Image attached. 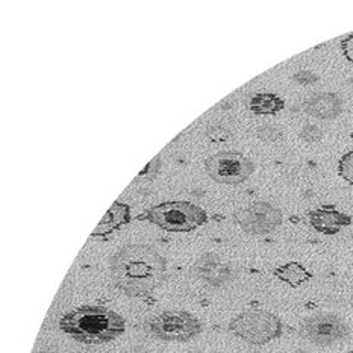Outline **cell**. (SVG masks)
Listing matches in <instances>:
<instances>
[{"instance_id": "4fadbf2b", "label": "cell", "mask_w": 353, "mask_h": 353, "mask_svg": "<svg viewBox=\"0 0 353 353\" xmlns=\"http://www.w3.org/2000/svg\"><path fill=\"white\" fill-rule=\"evenodd\" d=\"M273 274L279 281L290 285L291 288L301 287L303 283L312 279V273L308 270V268L301 263H296V261H290L287 264L276 267L273 270Z\"/></svg>"}, {"instance_id": "2e32d148", "label": "cell", "mask_w": 353, "mask_h": 353, "mask_svg": "<svg viewBox=\"0 0 353 353\" xmlns=\"http://www.w3.org/2000/svg\"><path fill=\"white\" fill-rule=\"evenodd\" d=\"M321 137H323V130L312 123L305 125L301 130V138L306 143H317L321 140Z\"/></svg>"}, {"instance_id": "8992f818", "label": "cell", "mask_w": 353, "mask_h": 353, "mask_svg": "<svg viewBox=\"0 0 353 353\" xmlns=\"http://www.w3.org/2000/svg\"><path fill=\"white\" fill-rule=\"evenodd\" d=\"M205 170L214 182L238 185L255 173V163L241 152L225 150L206 158Z\"/></svg>"}, {"instance_id": "52a82bcc", "label": "cell", "mask_w": 353, "mask_h": 353, "mask_svg": "<svg viewBox=\"0 0 353 353\" xmlns=\"http://www.w3.org/2000/svg\"><path fill=\"white\" fill-rule=\"evenodd\" d=\"M299 334L308 343L326 347L347 340L350 336V327L336 314L319 312L302 320L299 326Z\"/></svg>"}, {"instance_id": "7a4b0ae2", "label": "cell", "mask_w": 353, "mask_h": 353, "mask_svg": "<svg viewBox=\"0 0 353 353\" xmlns=\"http://www.w3.org/2000/svg\"><path fill=\"white\" fill-rule=\"evenodd\" d=\"M59 329L82 344L111 343L125 334L126 323L119 312L105 306H79L65 312L59 320Z\"/></svg>"}, {"instance_id": "5b68a950", "label": "cell", "mask_w": 353, "mask_h": 353, "mask_svg": "<svg viewBox=\"0 0 353 353\" xmlns=\"http://www.w3.org/2000/svg\"><path fill=\"white\" fill-rule=\"evenodd\" d=\"M145 329L159 341L187 343L202 334L203 325L188 311L168 310L150 317Z\"/></svg>"}, {"instance_id": "ba28073f", "label": "cell", "mask_w": 353, "mask_h": 353, "mask_svg": "<svg viewBox=\"0 0 353 353\" xmlns=\"http://www.w3.org/2000/svg\"><path fill=\"white\" fill-rule=\"evenodd\" d=\"M234 221L250 235H268L281 228L282 211L268 202H253L234 214Z\"/></svg>"}, {"instance_id": "7c38bea8", "label": "cell", "mask_w": 353, "mask_h": 353, "mask_svg": "<svg viewBox=\"0 0 353 353\" xmlns=\"http://www.w3.org/2000/svg\"><path fill=\"white\" fill-rule=\"evenodd\" d=\"M130 221V206L126 203L116 202L110 211L105 214V217L101 220V223L91 234V236H108L114 231H117L123 225H128Z\"/></svg>"}, {"instance_id": "277c9868", "label": "cell", "mask_w": 353, "mask_h": 353, "mask_svg": "<svg viewBox=\"0 0 353 353\" xmlns=\"http://www.w3.org/2000/svg\"><path fill=\"white\" fill-rule=\"evenodd\" d=\"M141 219L167 232H190L208 223V214L190 202H164L145 211Z\"/></svg>"}, {"instance_id": "7402d4cb", "label": "cell", "mask_w": 353, "mask_h": 353, "mask_svg": "<svg viewBox=\"0 0 353 353\" xmlns=\"http://www.w3.org/2000/svg\"><path fill=\"white\" fill-rule=\"evenodd\" d=\"M129 353H145V352H129Z\"/></svg>"}, {"instance_id": "ffe728a7", "label": "cell", "mask_w": 353, "mask_h": 353, "mask_svg": "<svg viewBox=\"0 0 353 353\" xmlns=\"http://www.w3.org/2000/svg\"><path fill=\"white\" fill-rule=\"evenodd\" d=\"M340 48L343 52V57L346 58L349 63H353V34H349L347 37L343 38Z\"/></svg>"}, {"instance_id": "d6986e66", "label": "cell", "mask_w": 353, "mask_h": 353, "mask_svg": "<svg viewBox=\"0 0 353 353\" xmlns=\"http://www.w3.org/2000/svg\"><path fill=\"white\" fill-rule=\"evenodd\" d=\"M293 81L296 83H301V85H311V83L319 81V76L311 70H301L293 76Z\"/></svg>"}, {"instance_id": "9a60e30c", "label": "cell", "mask_w": 353, "mask_h": 353, "mask_svg": "<svg viewBox=\"0 0 353 353\" xmlns=\"http://www.w3.org/2000/svg\"><path fill=\"white\" fill-rule=\"evenodd\" d=\"M339 174L350 185H353V150L343 155L339 161Z\"/></svg>"}, {"instance_id": "3957f363", "label": "cell", "mask_w": 353, "mask_h": 353, "mask_svg": "<svg viewBox=\"0 0 353 353\" xmlns=\"http://www.w3.org/2000/svg\"><path fill=\"white\" fill-rule=\"evenodd\" d=\"M228 331L235 339L252 344V346H264V344L281 339L283 325L282 320L270 311L248 310L229 321Z\"/></svg>"}, {"instance_id": "8fae6325", "label": "cell", "mask_w": 353, "mask_h": 353, "mask_svg": "<svg viewBox=\"0 0 353 353\" xmlns=\"http://www.w3.org/2000/svg\"><path fill=\"white\" fill-rule=\"evenodd\" d=\"M343 97L336 93H317L303 102V111L319 120H335L343 112Z\"/></svg>"}, {"instance_id": "5bb4252c", "label": "cell", "mask_w": 353, "mask_h": 353, "mask_svg": "<svg viewBox=\"0 0 353 353\" xmlns=\"http://www.w3.org/2000/svg\"><path fill=\"white\" fill-rule=\"evenodd\" d=\"M249 108L259 116H274L285 108V101L273 93H258L250 99Z\"/></svg>"}, {"instance_id": "9c48e42d", "label": "cell", "mask_w": 353, "mask_h": 353, "mask_svg": "<svg viewBox=\"0 0 353 353\" xmlns=\"http://www.w3.org/2000/svg\"><path fill=\"white\" fill-rule=\"evenodd\" d=\"M194 278L210 288H221L234 279V268L217 253L206 252L193 264Z\"/></svg>"}, {"instance_id": "e0dca14e", "label": "cell", "mask_w": 353, "mask_h": 353, "mask_svg": "<svg viewBox=\"0 0 353 353\" xmlns=\"http://www.w3.org/2000/svg\"><path fill=\"white\" fill-rule=\"evenodd\" d=\"M258 137L264 141L274 143V141L281 140L282 132H281V129H278V128H274L272 125H265V126H261L258 129Z\"/></svg>"}, {"instance_id": "6da1fadb", "label": "cell", "mask_w": 353, "mask_h": 353, "mask_svg": "<svg viewBox=\"0 0 353 353\" xmlns=\"http://www.w3.org/2000/svg\"><path fill=\"white\" fill-rule=\"evenodd\" d=\"M114 285L129 297H145L167 279V261L149 244H126L110 259Z\"/></svg>"}, {"instance_id": "30bf717a", "label": "cell", "mask_w": 353, "mask_h": 353, "mask_svg": "<svg viewBox=\"0 0 353 353\" xmlns=\"http://www.w3.org/2000/svg\"><path fill=\"white\" fill-rule=\"evenodd\" d=\"M310 225L316 229L317 232L323 235H335L341 229L352 225V217L346 212H341L332 205L321 206L308 214Z\"/></svg>"}, {"instance_id": "ac0fdd59", "label": "cell", "mask_w": 353, "mask_h": 353, "mask_svg": "<svg viewBox=\"0 0 353 353\" xmlns=\"http://www.w3.org/2000/svg\"><path fill=\"white\" fill-rule=\"evenodd\" d=\"M229 135H231L229 134V129L219 125V123L217 125H211L208 126V129H206V137H208L211 141H216V143L228 140Z\"/></svg>"}, {"instance_id": "603a6c76", "label": "cell", "mask_w": 353, "mask_h": 353, "mask_svg": "<svg viewBox=\"0 0 353 353\" xmlns=\"http://www.w3.org/2000/svg\"><path fill=\"white\" fill-rule=\"evenodd\" d=\"M350 138H352V140H353V132H352V134H350Z\"/></svg>"}, {"instance_id": "44dd1931", "label": "cell", "mask_w": 353, "mask_h": 353, "mask_svg": "<svg viewBox=\"0 0 353 353\" xmlns=\"http://www.w3.org/2000/svg\"><path fill=\"white\" fill-rule=\"evenodd\" d=\"M35 353H57V352H35Z\"/></svg>"}]
</instances>
